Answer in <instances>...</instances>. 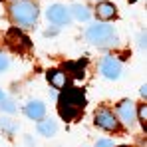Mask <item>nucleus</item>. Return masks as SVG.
<instances>
[{
  "label": "nucleus",
  "instance_id": "obj_7",
  "mask_svg": "<svg viewBox=\"0 0 147 147\" xmlns=\"http://www.w3.org/2000/svg\"><path fill=\"white\" fill-rule=\"evenodd\" d=\"M99 72H101V76L105 80H119V76H121V62L115 60L113 56H107V58L101 60Z\"/></svg>",
  "mask_w": 147,
  "mask_h": 147
},
{
  "label": "nucleus",
  "instance_id": "obj_21",
  "mask_svg": "<svg viewBox=\"0 0 147 147\" xmlns=\"http://www.w3.org/2000/svg\"><path fill=\"white\" fill-rule=\"evenodd\" d=\"M119 147H127V145H119Z\"/></svg>",
  "mask_w": 147,
  "mask_h": 147
},
{
  "label": "nucleus",
  "instance_id": "obj_14",
  "mask_svg": "<svg viewBox=\"0 0 147 147\" xmlns=\"http://www.w3.org/2000/svg\"><path fill=\"white\" fill-rule=\"evenodd\" d=\"M0 127H2V131H4L6 135H14V133L18 131V123L8 119V117H2V119H0Z\"/></svg>",
  "mask_w": 147,
  "mask_h": 147
},
{
  "label": "nucleus",
  "instance_id": "obj_4",
  "mask_svg": "<svg viewBox=\"0 0 147 147\" xmlns=\"http://www.w3.org/2000/svg\"><path fill=\"white\" fill-rule=\"evenodd\" d=\"M94 121L103 131H117L119 129V121H117L115 113L111 109H107V107H99L98 111L94 113Z\"/></svg>",
  "mask_w": 147,
  "mask_h": 147
},
{
  "label": "nucleus",
  "instance_id": "obj_19",
  "mask_svg": "<svg viewBox=\"0 0 147 147\" xmlns=\"http://www.w3.org/2000/svg\"><path fill=\"white\" fill-rule=\"evenodd\" d=\"M143 46H145V36L141 34V36H139V48H143Z\"/></svg>",
  "mask_w": 147,
  "mask_h": 147
},
{
  "label": "nucleus",
  "instance_id": "obj_15",
  "mask_svg": "<svg viewBox=\"0 0 147 147\" xmlns=\"http://www.w3.org/2000/svg\"><path fill=\"white\" fill-rule=\"evenodd\" d=\"M0 111H6V113H14L16 111V105H14V101H10V99H0Z\"/></svg>",
  "mask_w": 147,
  "mask_h": 147
},
{
  "label": "nucleus",
  "instance_id": "obj_13",
  "mask_svg": "<svg viewBox=\"0 0 147 147\" xmlns=\"http://www.w3.org/2000/svg\"><path fill=\"white\" fill-rule=\"evenodd\" d=\"M70 14H72L74 18H78L80 22L90 20V8H88V6H84V4H74L72 8H70Z\"/></svg>",
  "mask_w": 147,
  "mask_h": 147
},
{
  "label": "nucleus",
  "instance_id": "obj_8",
  "mask_svg": "<svg viewBox=\"0 0 147 147\" xmlns=\"http://www.w3.org/2000/svg\"><path fill=\"white\" fill-rule=\"evenodd\" d=\"M6 44L10 46L12 52H18V54H22V52H26V50H30V40L26 38L20 30H10L8 36H6Z\"/></svg>",
  "mask_w": 147,
  "mask_h": 147
},
{
  "label": "nucleus",
  "instance_id": "obj_16",
  "mask_svg": "<svg viewBox=\"0 0 147 147\" xmlns=\"http://www.w3.org/2000/svg\"><path fill=\"white\" fill-rule=\"evenodd\" d=\"M135 113H137V117H139V121L145 125V121H147V107L145 105H139L137 109H135Z\"/></svg>",
  "mask_w": 147,
  "mask_h": 147
},
{
  "label": "nucleus",
  "instance_id": "obj_9",
  "mask_svg": "<svg viewBox=\"0 0 147 147\" xmlns=\"http://www.w3.org/2000/svg\"><path fill=\"white\" fill-rule=\"evenodd\" d=\"M24 113H26V117H30L34 121H40V119L46 117V105L42 101H38V99H32V101H28L24 105Z\"/></svg>",
  "mask_w": 147,
  "mask_h": 147
},
{
  "label": "nucleus",
  "instance_id": "obj_6",
  "mask_svg": "<svg viewBox=\"0 0 147 147\" xmlns=\"http://www.w3.org/2000/svg\"><path fill=\"white\" fill-rule=\"evenodd\" d=\"M46 16H48L50 22H54V24H58V26H68L72 22L70 8H66V6H62V4H52V6H48Z\"/></svg>",
  "mask_w": 147,
  "mask_h": 147
},
{
  "label": "nucleus",
  "instance_id": "obj_20",
  "mask_svg": "<svg viewBox=\"0 0 147 147\" xmlns=\"http://www.w3.org/2000/svg\"><path fill=\"white\" fill-rule=\"evenodd\" d=\"M0 99H4V92L2 90H0Z\"/></svg>",
  "mask_w": 147,
  "mask_h": 147
},
{
  "label": "nucleus",
  "instance_id": "obj_1",
  "mask_svg": "<svg viewBox=\"0 0 147 147\" xmlns=\"http://www.w3.org/2000/svg\"><path fill=\"white\" fill-rule=\"evenodd\" d=\"M84 107H86V96L78 88L62 92L58 98V113L66 121H74L76 117H80L84 113Z\"/></svg>",
  "mask_w": 147,
  "mask_h": 147
},
{
  "label": "nucleus",
  "instance_id": "obj_18",
  "mask_svg": "<svg viewBox=\"0 0 147 147\" xmlns=\"http://www.w3.org/2000/svg\"><path fill=\"white\" fill-rule=\"evenodd\" d=\"M8 64H10V62H8V58L0 54V72H4V70L8 68Z\"/></svg>",
  "mask_w": 147,
  "mask_h": 147
},
{
  "label": "nucleus",
  "instance_id": "obj_5",
  "mask_svg": "<svg viewBox=\"0 0 147 147\" xmlns=\"http://www.w3.org/2000/svg\"><path fill=\"white\" fill-rule=\"evenodd\" d=\"M117 121L127 125V127H133L137 121V113H135V103L131 99H123L117 103Z\"/></svg>",
  "mask_w": 147,
  "mask_h": 147
},
{
  "label": "nucleus",
  "instance_id": "obj_17",
  "mask_svg": "<svg viewBox=\"0 0 147 147\" xmlns=\"http://www.w3.org/2000/svg\"><path fill=\"white\" fill-rule=\"evenodd\" d=\"M94 147H113V141L111 139H99Z\"/></svg>",
  "mask_w": 147,
  "mask_h": 147
},
{
  "label": "nucleus",
  "instance_id": "obj_3",
  "mask_svg": "<svg viewBox=\"0 0 147 147\" xmlns=\"http://www.w3.org/2000/svg\"><path fill=\"white\" fill-rule=\"evenodd\" d=\"M86 38L88 42H92L94 46H99V48H105V46H113L117 42V34L111 26L107 24H96L90 26L88 32H86Z\"/></svg>",
  "mask_w": 147,
  "mask_h": 147
},
{
  "label": "nucleus",
  "instance_id": "obj_12",
  "mask_svg": "<svg viewBox=\"0 0 147 147\" xmlns=\"http://www.w3.org/2000/svg\"><path fill=\"white\" fill-rule=\"evenodd\" d=\"M56 131H58V123L54 121V119H40V121H38V133H40V135L52 137Z\"/></svg>",
  "mask_w": 147,
  "mask_h": 147
},
{
  "label": "nucleus",
  "instance_id": "obj_2",
  "mask_svg": "<svg viewBox=\"0 0 147 147\" xmlns=\"http://www.w3.org/2000/svg\"><path fill=\"white\" fill-rule=\"evenodd\" d=\"M10 18L14 24H18L20 28H32L38 20V4L32 2V0H14L10 6Z\"/></svg>",
  "mask_w": 147,
  "mask_h": 147
},
{
  "label": "nucleus",
  "instance_id": "obj_10",
  "mask_svg": "<svg viewBox=\"0 0 147 147\" xmlns=\"http://www.w3.org/2000/svg\"><path fill=\"white\" fill-rule=\"evenodd\" d=\"M96 14H98L99 20L107 22V20L115 18V14H117V8H115V4H111V2H99L98 8H96Z\"/></svg>",
  "mask_w": 147,
  "mask_h": 147
},
{
  "label": "nucleus",
  "instance_id": "obj_11",
  "mask_svg": "<svg viewBox=\"0 0 147 147\" xmlns=\"http://www.w3.org/2000/svg\"><path fill=\"white\" fill-rule=\"evenodd\" d=\"M48 82L50 86L54 88V90H64L66 88V72H62V70H52L48 72Z\"/></svg>",
  "mask_w": 147,
  "mask_h": 147
}]
</instances>
